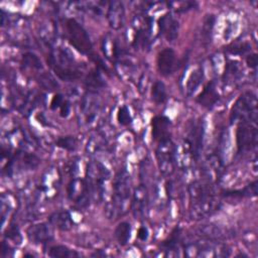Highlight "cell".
I'll use <instances>...</instances> for the list:
<instances>
[{"label":"cell","instance_id":"d6986e66","mask_svg":"<svg viewBox=\"0 0 258 258\" xmlns=\"http://www.w3.org/2000/svg\"><path fill=\"white\" fill-rule=\"evenodd\" d=\"M198 232H199V235L207 238L208 240H213L215 242L218 240L226 239L229 236V234H227L223 229L213 225H207V226L201 227L198 230Z\"/></svg>","mask_w":258,"mask_h":258},{"label":"cell","instance_id":"603a6c76","mask_svg":"<svg viewBox=\"0 0 258 258\" xmlns=\"http://www.w3.org/2000/svg\"><path fill=\"white\" fill-rule=\"evenodd\" d=\"M180 241V228L175 227L170 235L161 243V248L164 251H172L176 249L177 245L179 244Z\"/></svg>","mask_w":258,"mask_h":258},{"label":"cell","instance_id":"30bf717a","mask_svg":"<svg viewBox=\"0 0 258 258\" xmlns=\"http://www.w3.org/2000/svg\"><path fill=\"white\" fill-rule=\"evenodd\" d=\"M51 225L46 223H40L30 226L26 231V236L31 243L44 244L52 240Z\"/></svg>","mask_w":258,"mask_h":258},{"label":"cell","instance_id":"44dd1931","mask_svg":"<svg viewBox=\"0 0 258 258\" xmlns=\"http://www.w3.org/2000/svg\"><path fill=\"white\" fill-rule=\"evenodd\" d=\"M203 79H204V72H203V69L200 67L190 74L187 80V83H186L187 95H191L197 90V88L201 85Z\"/></svg>","mask_w":258,"mask_h":258},{"label":"cell","instance_id":"cb8c5ba5","mask_svg":"<svg viewBox=\"0 0 258 258\" xmlns=\"http://www.w3.org/2000/svg\"><path fill=\"white\" fill-rule=\"evenodd\" d=\"M151 99L155 104H162L166 100L165 85L161 81H156L151 90Z\"/></svg>","mask_w":258,"mask_h":258},{"label":"cell","instance_id":"4dcf8cb0","mask_svg":"<svg viewBox=\"0 0 258 258\" xmlns=\"http://www.w3.org/2000/svg\"><path fill=\"white\" fill-rule=\"evenodd\" d=\"M251 48L250 43L248 42H242V43H235L227 47V51L230 52L231 54H236V55H241L249 51Z\"/></svg>","mask_w":258,"mask_h":258},{"label":"cell","instance_id":"d6a6232c","mask_svg":"<svg viewBox=\"0 0 258 258\" xmlns=\"http://www.w3.org/2000/svg\"><path fill=\"white\" fill-rule=\"evenodd\" d=\"M5 236L10 239L11 241H13L14 243H17L18 245L21 243L22 241V237L20 235V232H19V229L17 227V225H11L7 231H6V234Z\"/></svg>","mask_w":258,"mask_h":258},{"label":"cell","instance_id":"f35d334b","mask_svg":"<svg viewBox=\"0 0 258 258\" xmlns=\"http://www.w3.org/2000/svg\"><path fill=\"white\" fill-rule=\"evenodd\" d=\"M59 113H60L61 117H67L69 115V113H70V104L67 100L63 102V104L59 108Z\"/></svg>","mask_w":258,"mask_h":258},{"label":"cell","instance_id":"e0dca14e","mask_svg":"<svg viewBox=\"0 0 258 258\" xmlns=\"http://www.w3.org/2000/svg\"><path fill=\"white\" fill-rule=\"evenodd\" d=\"M146 202H147V196H146L145 187L143 185H140L135 189L133 200L131 203V209L136 219L137 218L142 219L144 217Z\"/></svg>","mask_w":258,"mask_h":258},{"label":"cell","instance_id":"8992f818","mask_svg":"<svg viewBox=\"0 0 258 258\" xmlns=\"http://www.w3.org/2000/svg\"><path fill=\"white\" fill-rule=\"evenodd\" d=\"M238 152H245L256 147L258 141V131L256 123L240 122L236 133Z\"/></svg>","mask_w":258,"mask_h":258},{"label":"cell","instance_id":"ffe728a7","mask_svg":"<svg viewBox=\"0 0 258 258\" xmlns=\"http://www.w3.org/2000/svg\"><path fill=\"white\" fill-rule=\"evenodd\" d=\"M114 236L119 245H127L131 236V225L128 222H121L117 225L114 231Z\"/></svg>","mask_w":258,"mask_h":258},{"label":"cell","instance_id":"7c38bea8","mask_svg":"<svg viewBox=\"0 0 258 258\" xmlns=\"http://www.w3.org/2000/svg\"><path fill=\"white\" fill-rule=\"evenodd\" d=\"M107 18L113 29H120L123 27L125 21V9L121 1L109 2Z\"/></svg>","mask_w":258,"mask_h":258},{"label":"cell","instance_id":"9c48e42d","mask_svg":"<svg viewBox=\"0 0 258 258\" xmlns=\"http://www.w3.org/2000/svg\"><path fill=\"white\" fill-rule=\"evenodd\" d=\"M69 198L76 203L80 208L87 207L91 199L90 192L85 179H73L68 187Z\"/></svg>","mask_w":258,"mask_h":258},{"label":"cell","instance_id":"ba28073f","mask_svg":"<svg viewBox=\"0 0 258 258\" xmlns=\"http://www.w3.org/2000/svg\"><path fill=\"white\" fill-rule=\"evenodd\" d=\"M203 136H204V124L202 120L191 121L187 130L185 138L187 150L192 158L198 159L200 157L203 148Z\"/></svg>","mask_w":258,"mask_h":258},{"label":"cell","instance_id":"83f0119b","mask_svg":"<svg viewBox=\"0 0 258 258\" xmlns=\"http://www.w3.org/2000/svg\"><path fill=\"white\" fill-rule=\"evenodd\" d=\"M55 144L67 151H74L77 148V139L74 136H62L56 139Z\"/></svg>","mask_w":258,"mask_h":258},{"label":"cell","instance_id":"3957f363","mask_svg":"<svg viewBox=\"0 0 258 258\" xmlns=\"http://www.w3.org/2000/svg\"><path fill=\"white\" fill-rule=\"evenodd\" d=\"M114 195L112 197V216H119L125 213L127 202L130 198V175L126 169L117 172L113 182Z\"/></svg>","mask_w":258,"mask_h":258},{"label":"cell","instance_id":"e575fe53","mask_svg":"<svg viewBox=\"0 0 258 258\" xmlns=\"http://www.w3.org/2000/svg\"><path fill=\"white\" fill-rule=\"evenodd\" d=\"M23 163L26 167L28 168H35L38 163H39V159L37 156H35L34 154H24L23 156Z\"/></svg>","mask_w":258,"mask_h":258},{"label":"cell","instance_id":"484cf974","mask_svg":"<svg viewBox=\"0 0 258 258\" xmlns=\"http://www.w3.org/2000/svg\"><path fill=\"white\" fill-rule=\"evenodd\" d=\"M85 86L88 89H100L105 86V83L101 77V74L98 71H93L87 76Z\"/></svg>","mask_w":258,"mask_h":258},{"label":"cell","instance_id":"4316f807","mask_svg":"<svg viewBox=\"0 0 258 258\" xmlns=\"http://www.w3.org/2000/svg\"><path fill=\"white\" fill-rule=\"evenodd\" d=\"M149 35H150V29H146V27L138 29L135 33L133 45L135 47H145L149 42Z\"/></svg>","mask_w":258,"mask_h":258},{"label":"cell","instance_id":"7402d4cb","mask_svg":"<svg viewBox=\"0 0 258 258\" xmlns=\"http://www.w3.org/2000/svg\"><path fill=\"white\" fill-rule=\"evenodd\" d=\"M48 256L52 258H66V257H78L80 256V254L74 250H71L64 245H55L49 248Z\"/></svg>","mask_w":258,"mask_h":258},{"label":"cell","instance_id":"f546056e","mask_svg":"<svg viewBox=\"0 0 258 258\" xmlns=\"http://www.w3.org/2000/svg\"><path fill=\"white\" fill-rule=\"evenodd\" d=\"M117 121L122 126H128L132 123V117L130 115L129 109L126 106H122L119 108L117 113Z\"/></svg>","mask_w":258,"mask_h":258},{"label":"cell","instance_id":"52a82bcc","mask_svg":"<svg viewBox=\"0 0 258 258\" xmlns=\"http://www.w3.org/2000/svg\"><path fill=\"white\" fill-rule=\"evenodd\" d=\"M157 163L163 174H170L175 165V146L171 139L158 142L156 149Z\"/></svg>","mask_w":258,"mask_h":258},{"label":"cell","instance_id":"836d02e7","mask_svg":"<svg viewBox=\"0 0 258 258\" xmlns=\"http://www.w3.org/2000/svg\"><path fill=\"white\" fill-rule=\"evenodd\" d=\"M40 82H41L42 87L45 88L46 90L49 89V91H51V90H53L57 87V84L54 81V79L52 77H50L49 75H46V74H44L40 77Z\"/></svg>","mask_w":258,"mask_h":258},{"label":"cell","instance_id":"d4e9b609","mask_svg":"<svg viewBox=\"0 0 258 258\" xmlns=\"http://www.w3.org/2000/svg\"><path fill=\"white\" fill-rule=\"evenodd\" d=\"M226 197H256L257 196V180H254L247 186H245L243 189L240 190H234V191H227L225 192Z\"/></svg>","mask_w":258,"mask_h":258},{"label":"cell","instance_id":"5bb4252c","mask_svg":"<svg viewBox=\"0 0 258 258\" xmlns=\"http://www.w3.org/2000/svg\"><path fill=\"white\" fill-rule=\"evenodd\" d=\"M169 125L170 120L165 116H156L152 119V138L157 141L161 142L170 138L169 135Z\"/></svg>","mask_w":258,"mask_h":258},{"label":"cell","instance_id":"74e56055","mask_svg":"<svg viewBox=\"0 0 258 258\" xmlns=\"http://www.w3.org/2000/svg\"><path fill=\"white\" fill-rule=\"evenodd\" d=\"M137 238L141 241H146L147 238H148V229L144 226H141L139 229H138V232H137Z\"/></svg>","mask_w":258,"mask_h":258},{"label":"cell","instance_id":"5b68a950","mask_svg":"<svg viewBox=\"0 0 258 258\" xmlns=\"http://www.w3.org/2000/svg\"><path fill=\"white\" fill-rule=\"evenodd\" d=\"M66 29L69 42L81 53L90 54L93 50V44L88 32L74 18L66 21Z\"/></svg>","mask_w":258,"mask_h":258},{"label":"cell","instance_id":"277c9868","mask_svg":"<svg viewBox=\"0 0 258 258\" xmlns=\"http://www.w3.org/2000/svg\"><path fill=\"white\" fill-rule=\"evenodd\" d=\"M109 176V171L100 162L94 161L88 164L86 171V183L93 199H101L104 191L105 180Z\"/></svg>","mask_w":258,"mask_h":258},{"label":"cell","instance_id":"7a4b0ae2","mask_svg":"<svg viewBox=\"0 0 258 258\" xmlns=\"http://www.w3.org/2000/svg\"><path fill=\"white\" fill-rule=\"evenodd\" d=\"M257 97L253 92L247 91L240 95L230 112V122H257Z\"/></svg>","mask_w":258,"mask_h":258},{"label":"cell","instance_id":"4fadbf2b","mask_svg":"<svg viewBox=\"0 0 258 258\" xmlns=\"http://www.w3.org/2000/svg\"><path fill=\"white\" fill-rule=\"evenodd\" d=\"M175 66V53L169 47L163 48L157 55V70L161 76H169Z\"/></svg>","mask_w":258,"mask_h":258},{"label":"cell","instance_id":"f1b7e54d","mask_svg":"<svg viewBox=\"0 0 258 258\" xmlns=\"http://www.w3.org/2000/svg\"><path fill=\"white\" fill-rule=\"evenodd\" d=\"M22 63L24 64V67H28L31 69H36L39 70L42 68L41 61L39 59V57L32 53V52H26L23 54L22 56Z\"/></svg>","mask_w":258,"mask_h":258},{"label":"cell","instance_id":"8d00e7d4","mask_svg":"<svg viewBox=\"0 0 258 258\" xmlns=\"http://www.w3.org/2000/svg\"><path fill=\"white\" fill-rule=\"evenodd\" d=\"M246 63L248 64L249 68L251 69H256L257 64H258V56L256 53H252V54H249L247 57H246Z\"/></svg>","mask_w":258,"mask_h":258},{"label":"cell","instance_id":"6da1fadb","mask_svg":"<svg viewBox=\"0 0 258 258\" xmlns=\"http://www.w3.org/2000/svg\"><path fill=\"white\" fill-rule=\"evenodd\" d=\"M189 212L192 219H203L215 211V195L212 186L203 181H194L188 186Z\"/></svg>","mask_w":258,"mask_h":258},{"label":"cell","instance_id":"2e32d148","mask_svg":"<svg viewBox=\"0 0 258 258\" xmlns=\"http://www.w3.org/2000/svg\"><path fill=\"white\" fill-rule=\"evenodd\" d=\"M48 223L60 231H70L75 225L72 216L68 211H57L52 213L48 217Z\"/></svg>","mask_w":258,"mask_h":258},{"label":"cell","instance_id":"8fae6325","mask_svg":"<svg viewBox=\"0 0 258 258\" xmlns=\"http://www.w3.org/2000/svg\"><path fill=\"white\" fill-rule=\"evenodd\" d=\"M158 28L160 33H162L168 41H174L178 35L179 24L174 16L167 13L158 19Z\"/></svg>","mask_w":258,"mask_h":258},{"label":"cell","instance_id":"1f68e13d","mask_svg":"<svg viewBox=\"0 0 258 258\" xmlns=\"http://www.w3.org/2000/svg\"><path fill=\"white\" fill-rule=\"evenodd\" d=\"M214 22H215V17L213 15H208V17L205 19V22H204V25L202 28V35L205 38V40H207V41H209L211 39Z\"/></svg>","mask_w":258,"mask_h":258},{"label":"cell","instance_id":"ac0fdd59","mask_svg":"<svg viewBox=\"0 0 258 258\" xmlns=\"http://www.w3.org/2000/svg\"><path fill=\"white\" fill-rule=\"evenodd\" d=\"M49 66L55 73V75L62 81H75L81 77L80 72L75 68H68V67H61L55 62L48 61Z\"/></svg>","mask_w":258,"mask_h":258},{"label":"cell","instance_id":"d590c367","mask_svg":"<svg viewBox=\"0 0 258 258\" xmlns=\"http://www.w3.org/2000/svg\"><path fill=\"white\" fill-rule=\"evenodd\" d=\"M64 98L62 97V95L60 94H55L50 102V109L52 110H56V109H59L61 107V105L63 104L64 102Z\"/></svg>","mask_w":258,"mask_h":258},{"label":"cell","instance_id":"9a60e30c","mask_svg":"<svg viewBox=\"0 0 258 258\" xmlns=\"http://www.w3.org/2000/svg\"><path fill=\"white\" fill-rule=\"evenodd\" d=\"M219 99H220V96L217 92L215 82L211 81L205 86L203 91L197 97L196 101L201 106H203L205 108H208V109H211L212 107L215 106V104L218 102Z\"/></svg>","mask_w":258,"mask_h":258}]
</instances>
